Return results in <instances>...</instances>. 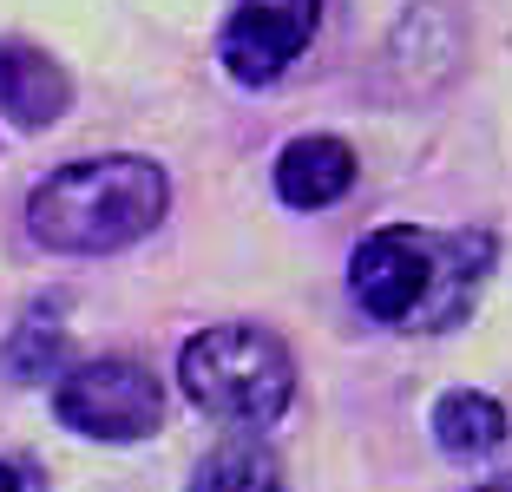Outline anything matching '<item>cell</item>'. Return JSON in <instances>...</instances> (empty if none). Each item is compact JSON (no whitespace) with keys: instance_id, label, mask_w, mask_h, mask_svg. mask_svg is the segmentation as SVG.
<instances>
[{"instance_id":"1","label":"cell","mask_w":512,"mask_h":492,"mask_svg":"<svg viewBox=\"0 0 512 492\" xmlns=\"http://www.w3.org/2000/svg\"><path fill=\"white\" fill-rule=\"evenodd\" d=\"M486 269H493V237L486 230L381 224L355 243L348 289L388 328H447L467 315L473 289L486 283Z\"/></svg>"},{"instance_id":"2","label":"cell","mask_w":512,"mask_h":492,"mask_svg":"<svg viewBox=\"0 0 512 492\" xmlns=\"http://www.w3.org/2000/svg\"><path fill=\"white\" fill-rule=\"evenodd\" d=\"M171 210V178L165 164L112 151V158H73L46 171L27 197V230L33 243L60 256H112L125 243L151 237Z\"/></svg>"},{"instance_id":"3","label":"cell","mask_w":512,"mask_h":492,"mask_svg":"<svg viewBox=\"0 0 512 492\" xmlns=\"http://www.w3.org/2000/svg\"><path fill=\"white\" fill-rule=\"evenodd\" d=\"M178 388L191 394V407L230 420V427H270L296 401V361L270 328L217 322L184 342Z\"/></svg>"},{"instance_id":"4","label":"cell","mask_w":512,"mask_h":492,"mask_svg":"<svg viewBox=\"0 0 512 492\" xmlns=\"http://www.w3.org/2000/svg\"><path fill=\"white\" fill-rule=\"evenodd\" d=\"M53 414L60 427L86 433V440H145L158 433L165 420V381L132 355H99V361H79L53 381Z\"/></svg>"},{"instance_id":"5","label":"cell","mask_w":512,"mask_h":492,"mask_svg":"<svg viewBox=\"0 0 512 492\" xmlns=\"http://www.w3.org/2000/svg\"><path fill=\"white\" fill-rule=\"evenodd\" d=\"M322 33V0H237L217 33V60L237 86H276Z\"/></svg>"},{"instance_id":"6","label":"cell","mask_w":512,"mask_h":492,"mask_svg":"<svg viewBox=\"0 0 512 492\" xmlns=\"http://www.w3.org/2000/svg\"><path fill=\"white\" fill-rule=\"evenodd\" d=\"M73 105V79L66 66L33 40H0V112L20 125V132H46V125L66 119Z\"/></svg>"},{"instance_id":"7","label":"cell","mask_w":512,"mask_h":492,"mask_svg":"<svg viewBox=\"0 0 512 492\" xmlns=\"http://www.w3.org/2000/svg\"><path fill=\"white\" fill-rule=\"evenodd\" d=\"M348 184H355V151L329 132L289 138L276 158V197L289 210H329L335 197H348Z\"/></svg>"},{"instance_id":"8","label":"cell","mask_w":512,"mask_h":492,"mask_svg":"<svg viewBox=\"0 0 512 492\" xmlns=\"http://www.w3.org/2000/svg\"><path fill=\"white\" fill-rule=\"evenodd\" d=\"M427 427H434L440 453H453V460H486L493 447H506L512 420H506V407H499L493 394L453 388V394L434 401V420H427Z\"/></svg>"},{"instance_id":"9","label":"cell","mask_w":512,"mask_h":492,"mask_svg":"<svg viewBox=\"0 0 512 492\" xmlns=\"http://www.w3.org/2000/svg\"><path fill=\"white\" fill-rule=\"evenodd\" d=\"M191 492H283V466L256 440H230V447H217L211 460L197 466Z\"/></svg>"},{"instance_id":"10","label":"cell","mask_w":512,"mask_h":492,"mask_svg":"<svg viewBox=\"0 0 512 492\" xmlns=\"http://www.w3.org/2000/svg\"><path fill=\"white\" fill-rule=\"evenodd\" d=\"M0 361H7L14 381H46V374H60V361H66L60 309H27L20 315V328L7 335V348H0Z\"/></svg>"},{"instance_id":"11","label":"cell","mask_w":512,"mask_h":492,"mask_svg":"<svg viewBox=\"0 0 512 492\" xmlns=\"http://www.w3.org/2000/svg\"><path fill=\"white\" fill-rule=\"evenodd\" d=\"M0 492H53L46 486V466L27 453H0Z\"/></svg>"},{"instance_id":"12","label":"cell","mask_w":512,"mask_h":492,"mask_svg":"<svg viewBox=\"0 0 512 492\" xmlns=\"http://www.w3.org/2000/svg\"><path fill=\"white\" fill-rule=\"evenodd\" d=\"M473 492H512V473H499V479H486V486H473Z\"/></svg>"}]
</instances>
